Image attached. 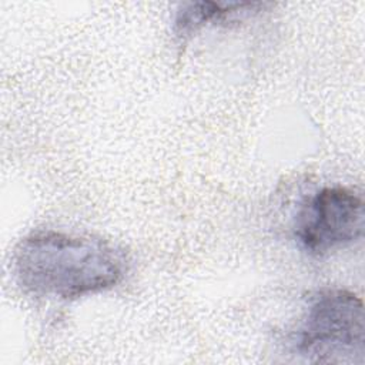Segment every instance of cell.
<instances>
[{
	"mask_svg": "<svg viewBox=\"0 0 365 365\" xmlns=\"http://www.w3.org/2000/svg\"><path fill=\"white\" fill-rule=\"evenodd\" d=\"M261 3H212L190 1L180 4L174 19V33L184 40L210 23L230 21L237 14H245Z\"/></svg>",
	"mask_w": 365,
	"mask_h": 365,
	"instance_id": "277c9868",
	"label": "cell"
},
{
	"mask_svg": "<svg viewBox=\"0 0 365 365\" xmlns=\"http://www.w3.org/2000/svg\"><path fill=\"white\" fill-rule=\"evenodd\" d=\"M11 269L23 291L78 299L118 285L130 269L127 252L106 240L41 230L14 247Z\"/></svg>",
	"mask_w": 365,
	"mask_h": 365,
	"instance_id": "6da1fadb",
	"label": "cell"
},
{
	"mask_svg": "<svg viewBox=\"0 0 365 365\" xmlns=\"http://www.w3.org/2000/svg\"><path fill=\"white\" fill-rule=\"evenodd\" d=\"M364 228L361 195L345 187H324L299 210L295 238L304 251L322 257L361 240Z\"/></svg>",
	"mask_w": 365,
	"mask_h": 365,
	"instance_id": "3957f363",
	"label": "cell"
},
{
	"mask_svg": "<svg viewBox=\"0 0 365 365\" xmlns=\"http://www.w3.org/2000/svg\"><path fill=\"white\" fill-rule=\"evenodd\" d=\"M294 349L308 362L364 364L362 299L342 288H324L308 301L294 335Z\"/></svg>",
	"mask_w": 365,
	"mask_h": 365,
	"instance_id": "7a4b0ae2",
	"label": "cell"
}]
</instances>
